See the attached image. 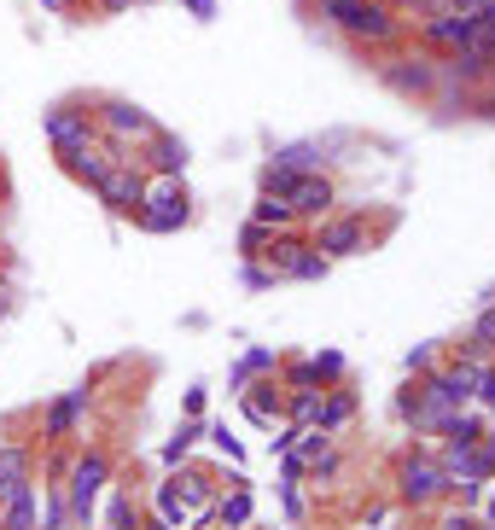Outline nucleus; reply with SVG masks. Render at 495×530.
<instances>
[{
	"label": "nucleus",
	"instance_id": "f257e3e1",
	"mask_svg": "<svg viewBox=\"0 0 495 530\" xmlns=\"http://www.w3.org/2000/svg\"><path fill=\"white\" fill-rule=\"evenodd\" d=\"M315 18L332 24L338 35H350L356 47H373V53H391L408 41V18L391 0H315Z\"/></svg>",
	"mask_w": 495,
	"mask_h": 530
},
{
	"label": "nucleus",
	"instance_id": "f03ea898",
	"mask_svg": "<svg viewBox=\"0 0 495 530\" xmlns=\"http://www.w3.org/2000/svg\"><path fill=\"white\" fill-rule=\"evenodd\" d=\"M134 222L146 233H181L193 222V193L181 175H146V199L134 210Z\"/></svg>",
	"mask_w": 495,
	"mask_h": 530
},
{
	"label": "nucleus",
	"instance_id": "7ed1b4c3",
	"mask_svg": "<svg viewBox=\"0 0 495 530\" xmlns=\"http://www.w3.org/2000/svg\"><path fill=\"white\" fill-rule=\"evenodd\" d=\"M443 496H455V478L443 472L437 449H408L396 461V501L402 507H431V501H443Z\"/></svg>",
	"mask_w": 495,
	"mask_h": 530
},
{
	"label": "nucleus",
	"instance_id": "20e7f679",
	"mask_svg": "<svg viewBox=\"0 0 495 530\" xmlns=\"http://www.w3.org/2000/svg\"><path fill=\"white\" fill-rule=\"evenodd\" d=\"M111 484V455L105 449H82L65 466V501H70V525H94V496Z\"/></svg>",
	"mask_w": 495,
	"mask_h": 530
},
{
	"label": "nucleus",
	"instance_id": "39448f33",
	"mask_svg": "<svg viewBox=\"0 0 495 530\" xmlns=\"http://www.w3.org/2000/svg\"><path fill=\"white\" fill-rule=\"evenodd\" d=\"M309 245H315L327 263H338V257H367V251H373V228H367L362 210H332V216L315 222Z\"/></svg>",
	"mask_w": 495,
	"mask_h": 530
},
{
	"label": "nucleus",
	"instance_id": "423d86ee",
	"mask_svg": "<svg viewBox=\"0 0 495 530\" xmlns=\"http://www.w3.org/2000/svg\"><path fill=\"white\" fill-rule=\"evenodd\" d=\"M94 123H99V140H111V146H123V152H140V146L158 134V117L134 100H99Z\"/></svg>",
	"mask_w": 495,
	"mask_h": 530
},
{
	"label": "nucleus",
	"instance_id": "0eeeda50",
	"mask_svg": "<svg viewBox=\"0 0 495 530\" xmlns=\"http://www.w3.org/2000/svg\"><path fill=\"white\" fill-rule=\"evenodd\" d=\"M478 30V18H461V12H420V24H414V47L431 53V59H449V53H461L466 41Z\"/></svg>",
	"mask_w": 495,
	"mask_h": 530
},
{
	"label": "nucleus",
	"instance_id": "6e6552de",
	"mask_svg": "<svg viewBox=\"0 0 495 530\" xmlns=\"http://www.w3.org/2000/svg\"><path fill=\"white\" fill-rule=\"evenodd\" d=\"M379 82L402 100H431L437 94V59L431 53H396L379 65Z\"/></svg>",
	"mask_w": 495,
	"mask_h": 530
},
{
	"label": "nucleus",
	"instance_id": "1a4fd4ad",
	"mask_svg": "<svg viewBox=\"0 0 495 530\" xmlns=\"http://www.w3.org/2000/svg\"><path fill=\"white\" fill-rule=\"evenodd\" d=\"M41 129H47V140H53V152H76V146L99 140V123H94V105L88 100L53 105V111L41 117Z\"/></svg>",
	"mask_w": 495,
	"mask_h": 530
},
{
	"label": "nucleus",
	"instance_id": "9d476101",
	"mask_svg": "<svg viewBox=\"0 0 495 530\" xmlns=\"http://www.w3.org/2000/svg\"><path fill=\"white\" fill-rule=\"evenodd\" d=\"M420 391H426L437 408H472V391H478V367H466L461 356L455 362H437L420 379Z\"/></svg>",
	"mask_w": 495,
	"mask_h": 530
},
{
	"label": "nucleus",
	"instance_id": "9b49d317",
	"mask_svg": "<svg viewBox=\"0 0 495 530\" xmlns=\"http://www.w3.org/2000/svg\"><path fill=\"white\" fill-rule=\"evenodd\" d=\"M286 204H292L297 222H321V216L338 210V181H332L327 169H303L292 181V193H286Z\"/></svg>",
	"mask_w": 495,
	"mask_h": 530
},
{
	"label": "nucleus",
	"instance_id": "f8f14e48",
	"mask_svg": "<svg viewBox=\"0 0 495 530\" xmlns=\"http://www.w3.org/2000/svg\"><path fill=\"white\" fill-rule=\"evenodd\" d=\"M94 199L105 204L111 216H134V210H140V199H146V169L134 164V152H129V158H123L117 169H111L105 181H99Z\"/></svg>",
	"mask_w": 495,
	"mask_h": 530
},
{
	"label": "nucleus",
	"instance_id": "ddd939ff",
	"mask_svg": "<svg viewBox=\"0 0 495 530\" xmlns=\"http://www.w3.org/2000/svg\"><path fill=\"white\" fill-rule=\"evenodd\" d=\"M123 158H129V152H123V146H111V140H88V146H76V152H59L65 175H70V181H82L88 193H94V187H99V181H105L117 164H123Z\"/></svg>",
	"mask_w": 495,
	"mask_h": 530
},
{
	"label": "nucleus",
	"instance_id": "4468645a",
	"mask_svg": "<svg viewBox=\"0 0 495 530\" xmlns=\"http://www.w3.org/2000/svg\"><path fill=\"white\" fill-rule=\"evenodd\" d=\"M239 408H245V420L251 426L274 431L286 420V385H280V373H268V379H251L245 391H239Z\"/></svg>",
	"mask_w": 495,
	"mask_h": 530
},
{
	"label": "nucleus",
	"instance_id": "2eb2a0df",
	"mask_svg": "<svg viewBox=\"0 0 495 530\" xmlns=\"http://www.w3.org/2000/svg\"><path fill=\"white\" fill-rule=\"evenodd\" d=\"M88 402H94V385H76V391H65L59 402H47V414H41V437H47V443L76 437L82 414H88Z\"/></svg>",
	"mask_w": 495,
	"mask_h": 530
},
{
	"label": "nucleus",
	"instance_id": "dca6fc26",
	"mask_svg": "<svg viewBox=\"0 0 495 530\" xmlns=\"http://www.w3.org/2000/svg\"><path fill=\"white\" fill-rule=\"evenodd\" d=\"M134 164L146 169V175H187V140L169 134V129H158L140 152H134Z\"/></svg>",
	"mask_w": 495,
	"mask_h": 530
},
{
	"label": "nucleus",
	"instance_id": "f3484780",
	"mask_svg": "<svg viewBox=\"0 0 495 530\" xmlns=\"http://www.w3.org/2000/svg\"><path fill=\"white\" fill-rule=\"evenodd\" d=\"M24 484H35V449L30 443H0V501H12Z\"/></svg>",
	"mask_w": 495,
	"mask_h": 530
},
{
	"label": "nucleus",
	"instance_id": "a211bd4d",
	"mask_svg": "<svg viewBox=\"0 0 495 530\" xmlns=\"http://www.w3.org/2000/svg\"><path fill=\"white\" fill-rule=\"evenodd\" d=\"M169 484H175V496H181V507H187V519H204V513H210V501H216V478H210V472H198V466H187V472H181V478H169Z\"/></svg>",
	"mask_w": 495,
	"mask_h": 530
},
{
	"label": "nucleus",
	"instance_id": "6ab92c4d",
	"mask_svg": "<svg viewBox=\"0 0 495 530\" xmlns=\"http://www.w3.org/2000/svg\"><path fill=\"white\" fill-rule=\"evenodd\" d=\"M303 251H309V239H303V233H274V239H268V251H263V263L274 268V274H280V280H292V268H297V257H303Z\"/></svg>",
	"mask_w": 495,
	"mask_h": 530
},
{
	"label": "nucleus",
	"instance_id": "aec40b11",
	"mask_svg": "<svg viewBox=\"0 0 495 530\" xmlns=\"http://www.w3.org/2000/svg\"><path fill=\"white\" fill-rule=\"evenodd\" d=\"M0 530H41V507H35V484H24L12 501H0Z\"/></svg>",
	"mask_w": 495,
	"mask_h": 530
},
{
	"label": "nucleus",
	"instance_id": "412c9836",
	"mask_svg": "<svg viewBox=\"0 0 495 530\" xmlns=\"http://www.w3.org/2000/svg\"><path fill=\"white\" fill-rule=\"evenodd\" d=\"M257 373H280V350H263V344H257V350H245V356H239V367H233V379H228L233 397H239Z\"/></svg>",
	"mask_w": 495,
	"mask_h": 530
},
{
	"label": "nucleus",
	"instance_id": "4be33fe9",
	"mask_svg": "<svg viewBox=\"0 0 495 530\" xmlns=\"http://www.w3.org/2000/svg\"><path fill=\"white\" fill-rule=\"evenodd\" d=\"M216 519H222V530H245L251 525V484H233L228 496L216 501Z\"/></svg>",
	"mask_w": 495,
	"mask_h": 530
},
{
	"label": "nucleus",
	"instance_id": "5701e85b",
	"mask_svg": "<svg viewBox=\"0 0 495 530\" xmlns=\"http://www.w3.org/2000/svg\"><path fill=\"white\" fill-rule=\"evenodd\" d=\"M350 420H356V397H350V391H327V397H321V420H315V426L338 437Z\"/></svg>",
	"mask_w": 495,
	"mask_h": 530
},
{
	"label": "nucleus",
	"instance_id": "b1692460",
	"mask_svg": "<svg viewBox=\"0 0 495 530\" xmlns=\"http://www.w3.org/2000/svg\"><path fill=\"white\" fill-rule=\"evenodd\" d=\"M321 397H327V385H315V391H286V426H315V420H321Z\"/></svg>",
	"mask_w": 495,
	"mask_h": 530
},
{
	"label": "nucleus",
	"instance_id": "393cba45",
	"mask_svg": "<svg viewBox=\"0 0 495 530\" xmlns=\"http://www.w3.org/2000/svg\"><path fill=\"white\" fill-rule=\"evenodd\" d=\"M251 222H263V228H274V233H286V228H297L292 204L280 199V193H263V199L251 204Z\"/></svg>",
	"mask_w": 495,
	"mask_h": 530
},
{
	"label": "nucleus",
	"instance_id": "a878e982",
	"mask_svg": "<svg viewBox=\"0 0 495 530\" xmlns=\"http://www.w3.org/2000/svg\"><path fill=\"white\" fill-rule=\"evenodd\" d=\"M152 507H158V530L193 525V519H187V507H181V496H175V484H158V490H152Z\"/></svg>",
	"mask_w": 495,
	"mask_h": 530
},
{
	"label": "nucleus",
	"instance_id": "bb28decb",
	"mask_svg": "<svg viewBox=\"0 0 495 530\" xmlns=\"http://www.w3.org/2000/svg\"><path fill=\"white\" fill-rule=\"evenodd\" d=\"M280 385H286V391H315L321 373H315L309 356H280Z\"/></svg>",
	"mask_w": 495,
	"mask_h": 530
},
{
	"label": "nucleus",
	"instance_id": "cd10ccee",
	"mask_svg": "<svg viewBox=\"0 0 495 530\" xmlns=\"http://www.w3.org/2000/svg\"><path fill=\"white\" fill-rule=\"evenodd\" d=\"M198 437H204V420H181V426H175V437L164 443V461H169V466H181L187 455H193Z\"/></svg>",
	"mask_w": 495,
	"mask_h": 530
},
{
	"label": "nucleus",
	"instance_id": "c85d7f7f",
	"mask_svg": "<svg viewBox=\"0 0 495 530\" xmlns=\"http://www.w3.org/2000/svg\"><path fill=\"white\" fill-rule=\"evenodd\" d=\"M140 519V496H134L129 484H117V496H111V530H134Z\"/></svg>",
	"mask_w": 495,
	"mask_h": 530
},
{
	"label": "nucleus",
	"instance_id": "c756f323",
	"mask_svg": "<svg viewBox=\"0 0 495 530\" xmlns=\"http://www.w3.org/2000/svg\"><path fill=\"white\" fill-rule=\"evenodd\" d=\"M268 239H274V228H263V222H245V228H239V257H245V263H263Z\"/></svg>",
	"mask_w": 495,
	"mask_h": 530
},
{
	"label": "nucleus",
	"instance_id": "7c9ffc66",
	"mask_svg": "<svg viewBox=\"0 0 495 530\" xmlns=\"http://www.w3.org/2000/svg\"><path fill=\"white\" fill-rule=\"evenodd\" d=\"M70 525V501L65 484H47V513H41V530H65Z\"/></svg>",
	"mask_w": 495,
	"mask_h": 530
},
{
	"label": "nucleus",
	"instance_id": "2f4dec72",
	"mask_svg": "<svg viewBox=\"0 0 495 530\" xmlns=\"http://www.w3.org/2000/svg\"><path fill=\"white\" fill-rule=\"evenodd\" d=\"M204 437H210V443H216V449H222V455H228L233 466L245 461V443H239V437L228 431V420H210V426H204Z\"/></svg>",
	"mask_w": 495,
	"mask_h": 530
},
{
	"label": "nucleus",
	"instance_id": "473e14b6",
	"mask_svg": "<svg viewBox=\"0 0 495 530\" xmlns=\"http://www.w3.org/2000/svg\"><path fill=\"white\" fill-rule=\"evenodd\" d=\"M292 181H297L292 164H280V158H268V164H263V193H280V199H286V193H292Z\"/></svg>",
	"mask_w": 495,
	"mask_h": 530
},
{
	"label": "nucleus",
	"instance_id": "72a5a7b5",
	"mask_svg": "<svg viewBox=\"0 0 495 530\" xmlns=\"http://www.w3.org/2000/svg\"><path fill=\"white\" fill-rule=\"evenodd\" d=\"M327 257H321V251H315V245H309V251H303V257H297V268H292V280H327Z\"/></svg>",
	"mask_w": 495,
	"mask_h": 530
},
{
	"label": "nucleus",
	"instance_id": "f704fd0d",
	"mask_svg": "<svg viewBox=\"0 0 495 530\" xmlns=\"http://www.w3.org/2000/svg\"><path fill=\"white\" fill-rule=\"evenodd\" d=\"M309 362H315V373H321V385H332V379H344V356H338V350H315Z\"/></svg>",
	"mask_w": 495,
	"mask_h": 530
},
{
	"label": "nucleus",
	"instance_id": "c9c22d12",
	"mask_svg": "<svg viewBox=\"0 0 495 530\" xmlns=\"http://www.w3.org/2000/svg\"><path fill=\"white\" fill-rule=\"evenodd\" d=\"M274 280H280V274H274L268 263H245V292H268Z\"/></svg>",
	"mask_w": 495,
	"mask_h": 530
},
{
	"label": "nucleus",
	"instance_id": "e433bc0d",
	"mask_svg": "<svg viewBox=\"0 0 495 530\" xmlns=\"http://www.w3.org/2000/svg\"><path fill=\"white\" fill-rule=\"evenodd\" d=\"M472 338L495 350V303H484V309H478V321H472Z\"/></svg>",
	"mask_w": 495,
	"mask_h": 530
},
{
	"label": "nucleus",
	"instance_id": "4c0bfd02",
	"mask_svg": "<svg viewBox=\"0 0 495 530\" xmlns=\"http://www.w3.org/2000/svg\"><path fill=\"white\" fill-rule=\"evenodd\" d=\"M472 408H484V414H495V367H490V373H478V391H472Z\"/></svg>",
	"mask_w": 495,
	"mask_h": 530
},
{
	"label": "nucleus",
	"instance_id": "58836bf2",
	"mask_svg": "<svg viewBox=\"0 0 495 530\" xmlns=\"http://www.w3.org/2000/svg\"><path fill=\"white\" fill-rule=\"evenodd\" d=\"M431 367H437V350H431V344L426 350H408V373H414V379H426Z\"/></svg>",
	"mask_w": 495,
	"mask_h": 530
},
{
	"label": "nucleus",
	"instance_id": "ea45409f",
	"mask_svg": "<svg viewBox=\"0 0 495 530\" xmlns=\"http://www.w3.org/2000/svg\"><path fill=\"white\" fill-rule=\"evenodd\" d=\"M181 12H193L198 24H210L216 18V0H181Z\"/></svg>",
	"mask_w": 495,
	"mask_h": 530
},
{
	"label": "nucleus",
	"instance_id": "a19ab883",
	"mask_svg": "<svg viewBox=\"0 0 495 530\" xmlns=\"http://www.w3.org/2000/svg\"><path fill=\"white\" fill-rule=\"evenodd\" d=\"M129 6H134V0H94V12H99V18H123Z\"/></svg>",
	"mask_w": 495,
	"mask_h": 530
},
{
	"label": "nucleus",
	"instance_id": "79ce46f5",
	"mask_svg": "<svg viewBox=\"0 0 495 530\" xmlns=\"http://www.w3.org/2000/svg\"><path fill=\"white\" fill-rule=\"evenodd\" d=\"M437 530H478V513H449Z\"/></svg>",
	"mask_w": 495,
	"mask_h": 530
},
{
	"label": "nucleus",
	"instance_id": "37998d69",
	"mask_svg": "<svg viewBox=\"0 0 495 530\" xmlns=\"http://www.w3.org/2000/svg\"><path fill=\"white\" fill-rule=\"evenodd\" d=\"M280 472H286V484H303V472H309V466L297 461V455H286V466H280Z\"/></svg>",
	"mask_w": 495,
	"mask_h": 530
},
{
	"label": "nucleus",
	"instance_id": "c03bdc74",
	"mask_svg": "<svg viewBox=\"0 0 495 530\" xmlns=\"http://www.w3.org/2000/svg\"><path fill=\"white\" fill-rule=\"evenodd\" d=\"M198 414H204V391L193 385V391H187V420H198Z\"/></svg>",
	"mask_w": 495,
	"mask_h": 530
},
{
	"label": "nucleus",
	"instance_id": "a18cd8bd",
	"mask_svg": "<svg viewBox=\"0 0 495 530\" xmlns=\"http://www.w3.org/2000/svg\"><path fill=\"white\" fill-rule=\"evenodd\" d=\"M41 6H47L53 18H70V12H76V0H41Z\"/></svg>",
	"mask_w": 495,
	"mask_h": 530
},
{
	"label": "nucleus",
	"instance_id": "49530a36",
	"mask_svg": "<svg viewBox=\"0 0 495 530\" xmlns=\"http://www.w3.org/2000/svg\"><path fill=\"white\" fill-rule=\"evenodd\" d=\"M484 449H490V455H495V414H490V420H484Z\"/></svg>",
	"mask_w": 495,
	"mask_h": 530
},
{
	"label": "nucleus",
	"instance_id": "de8ad7c7",
	"mask_svg": "<svg viewBox=\"0 0 495 530\" xmlns=\"http://www.w3.org/2000/svg\"><path fill=\"white\" fill-rule=\"evenodd\" d=\"M484 30H495V0H484V18H478Z\"/></svg>",
	"mask_w": 495,
	"mask_h": 530
},
{
	"label": "nucleus",
	"instance_id": "09e8293b",
	"mask_svg": "<svg viewBox=\"0 0 495 530\" xmlns=\"http://www.w3.org/2000/svg\"><path fill=\"white\" fill-rule=\"evenodd\" d=\"M484 525H495V490L484 496Z\"/></svg>",
	"mask_w": 495,
	"mask_h": 530
},
{
	"label": "nucleus",
	"instance_id": "8fccbe9b",
	"mask_svg": "<svg viewBox=\"0 0 495 530\" xmlns=\"http://www.w3.org/2000/svg\"><path fill=\"white\" fill-rule=\"evenodd\" d=\"M6 309H12V286H6V280H0V315H6Z\"/></svg>",
	"mask_w": 495,
	"mask_h": 530
},
{
	"label": "nucleus",
	"instance_id": "3c124183",
	"mask_svg": "<svg viewBox=\"0 0 495 530\" xmlns=\"http://www.w3.org/2000/svg\"><path fill=\"white\" fill-rule=\"evenodd\" d=\"M478 530H495V525H484V519H478Z\"/></svg>",
	"mask_w": 495,
	"mask_h": 530
},
{
	"label": "nucleus",
	"instance_id": "603ef678",
	"mask_svg": "<svg viewBox=\"0 0 495 530\" xmlns=\"http://www.w3.org/2000/svg\"><path fill=\"white\" fill-rule=\"evenodd\" d=\"M134 6H152V0H134Z\"/></svg>",
	"mask_w": 495,
	"mask_h": 530
},
{
	"label": "nucleus",
	"instance_id": "864d4df0",
	"mask_svg": "<svg viewBox=\"0 0 495 530\" xmlns=\"http://www.w3.org/2000/svg\"><path fill=\"white\" fill-rule=\"evenodd\" d=\"M146 530H158V525H146Z\"/></svg>",
	"mask_w": 495,
	"mask_h": 530
}]
</instances>
